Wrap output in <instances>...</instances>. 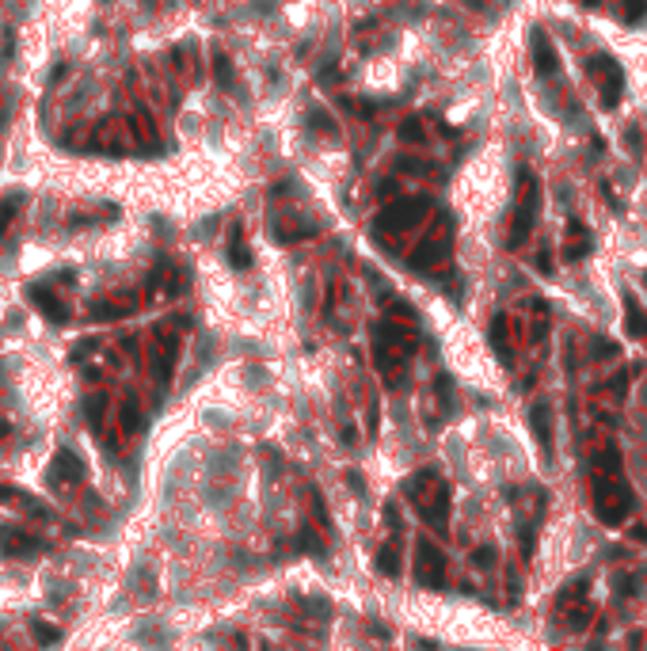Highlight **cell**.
Returning a JSON list of instances; mask_svg holds the SVG:
<instances>
[{"label": "cell", "mask_w": 647, "mask_h": 651, "mask_svg": "<svg viewBox=\"0 0 647 651\" xmlns=\"http://www.w3.org/2000/svg\"><path fill=\"white\" fill-rule=\"evenodd\" d=\"M23 206H27V195H8L4 202H0V236H4V229L16 221V214H19Z\"/></svg>", "instance_id": "obj_9"}, {"label": "cell", "mask_w": 647, "mask_h": 651, "mask_svg": "<svg viewBox=\"0 0 647 651\" xmlns=\"http://www.w3.org/2000/svg\"><path fill=\"white\" fill-rule=\"evenodd\" d=\"M396 172H404V175H430L435 168L426 164V160H411V157H400L396 160Z\"/></svg>", "instance_id": "obj_14"}, {"label": "cell", "mask_w": 647, "mask_h": 651, "mask_svg": "<svg viewBox=\"0 0 647 651\" xmlns=\"http://www.w3.org/2000/svg\"><path fill=\"white\" fill-rule=\"evenodd\" d=\"M624 320H628V328H632V331H639V335L647 331V320L639 316V305H636V301H628V309H624Z\"/></svg>", "instance_id": "obj_17"}, {"label": "cell", "mask_w": 647, "mask_h": 651, "mask_svg": "<svg viewBox=\"0 0 647 651\" xmlns=\"http://www.w3.org/2000/svg\"><path fill=\"white\" fill-rule=\"evenodd\" d=\"M126 313H133L130 301H103V305L91 309V320H115V316H126Z\"/></svg>", "instance_id": "obj_10"}, {"label": "cell", "mask_w": 647, "mask_h": 651, "mask_svg": "<svg viewBox=\"0 0 647 651\" xmlns=\"http://www.w3.org/2000/svg\"><path fill=\"white\" fill-rule=\"evenodd\" d=\"M126 130L133 133V141H138V145H156V126L149 122L145 111H133V115L126 118Z\"/></svg>", "instance_id": "obj_7"}, {"label": "cell", "mask_w": 647, "mask_h": 651, "mask_svg": "<svg viewBox=\"0 0 647 651\" xmlns=\"http://www.w3.org/2000/svg\"><path fill=\"white\" fill-rule=\"evenodd\" d=\"M122 427H126V430H138V427H141L138 400H126V404H122Z\"/></svg>", "instance_id": "obj_16"}, {"label": "cell", "mask_w": 647, "mask_h": 651, "mask_svg": "<svg viewBox=\"0 0 647 651\" xmlns=\"http://www.w3.org/2000/svg\"><path fill=\"white\" fill-rule=\"evenodd\" d=\"M426 206H430L426 198H396V202H388V206L377 214V229H393V232L411 229V225L423 217Z\"/></svg>", "instance_id": "obj_2"}, {"label": "cell", "mask_w": 647, "mask_h": 651, "mask_svg": "<svg viewBox=\"0 0 647 651\" xmlns=\"http://www.w3.org/2000/svg\"><path fill=\"white\" fill-rule=\"evenodd\" d=\"M586 4H598V0H586Z\"/></svg>", "instance_id": "obj_20"}, {"label": "cell", "mask_w": 647, "mask_h": 651, "mask_svg": "<svg viewBox=\"0 0 647 651\" xmlns=\"http://www.w3.org/2000/svg\"><path fill=\"white\" fill-rule=\"evenodd\" d=\"M27 297H31L34 305H39V313L46 316V320H54V324L69 320V309L61 305V301H58V297H54V294H50L46 286H31V289H27Z\"/></svg>", "instance_id": "obj_5"}, {"label": "cell", "mask_w": 647, "mask_h": 651, "mask_svg": "<svg viewBox=\"0 0 647 651\" xmlns=\"http://www.w3.org/2000/svg\"><path fill=\"white\" fill-rule=\"evenodd\" d=\"M309 118H312V126H316V130H320V133H336V126H331V122H328V115H324V111H312V115H309Z\"/></svg>", "instance_id": "obj_18"}, {"label": "cell", "mask_w": 647, "mask_h": 651, "mask_svg": "<svg viewBox=\"0 0 647 651\" xmlns=\"http://www.w3.org/2000/svg\"><path fill=\"white\" fill-rule=\"evenodd\" d=\"M446 256H450V244H446L442 236H426L423 244L411 252V267H415V271H426V267L446 263Z\"/></svg>", "instance_id": "obj_4"}, {"label": "cell", "mask_w": 647, "mask_h": 651, "mask_svg": "<svg viewBox=\"0 0 647 651\" xmlns=\"http://www.w3.org/2000/svg\"><path fill=\"white\" fill-rule=\"evenodd\" d=\"M175 358H179V335L175 331H160L153 343V373L160 385L172 381V370H175Z\"/></svg>", "instance_id": "obj_3"}, {"label": "cell", "mask_w": 647, "mask_h": 651, "mask_svg": "<svg viewBox=\"0 0 647 651\" xmlns=\"http://www.w3.org/2000/svg\"><path fill=\"white\" fill-rule=\"evenodd\" d=\"M213 76H217V84L221 88H237V73H232V61L225 58V54H213Z\"/></svg>", "instance_id": "obj_11"}, {"label": "cell", "mask_w": 647, "mask_h": 651, "mask_svg": "<svg viewBox=\"0 0 647 651\" xmlns=\"http://www.w3.org/2000/svg\"><path fill=\"white\" fill-rule=\"evenodd\" d=\"M58 472H61V476H65V480H80V461H76V457L73 454H61L58 457Z\"/></svg>", "instance_id": "obj_15"}, {"label": "cell", "mask_w": 647, "mask_h": 651, "mask_svg": "<svg viewBox=\"0 0 647 651\" xmlns=\"http://www.w3.org/2000/svg\"><path fill=\"white\" fill-rule=\"evenodd\" d=\"M396 133H400V141H408V145H419V141L426 137V133H423V126H419V118H404V122H400V130H396Z\"/></svg>", "instance_id": "obj_12"}, {"label": "cell", "mask_w": 647, "mask_h": 651, "mask_svg": "<svg viewBox=\"0 0 647 651\" xmlns=\"http://www.w3.org/2000/svg\"><path fill=\"white\" fill-rule=\"evenodd\" d=\"M590 252V236L582 232V225H571V244H567V256H586Z\"/></svg>", "instance_id": "obj_13"}, {"label": "cell", "mask_w": 647, "mask_h": 651, "mask_svg": "<svg viewBox=\"0 0 647 651\" xmlns=\"http://www.w3.org/2000/svg\"><path fill=\"white\" fill-rule=\"evenodd\" d=\"M229 263L237 267V271H244L248 263H252V256H248L244 252V229H240V225H232V232H229Z\"/></svg>", "instance_id": "obj_8"}, {"label": "cell", "mask_w": 647, "mask_h": 651, "mask_svg": "<svg viewBox=\"0 0 647 651\" xmlns=\"http://www.w3.org/2000/svg\"><path fill=\"white\" fill-rule=\"evenodd\" d=\"M537 206H541V187L533 183L529 172H522V198H518V214H514V225H510V247L525 244L533 221H537Z\"/></svg>", "instance_id": "obj_1"}, {"label": "cell", "mask_w": 647, "mask_h": 651, "mask_svg": "<svg viewBox=\"0 0 647 651\" xmlns=\"http://www.w3.org/2000/svg\"><path fill=\"white\" fill-rule=\"evenodd\" d=\"M65 76H69V69H65V65H58V69H54V73H50V84H58V80H65Z\"/></svg>", "instance_id": "obj_19"}, {"label": "cell", "mask_w": 647, "mask_h": 651, "mask_svg": "<svg viewBox=\"0 0 647 651\" xmlns=\"http://www.w3.org/2000/svg\"><path fill=\"white\" fill-rule=\"evenodd\" d=\"M533 65H537V73H556V49L545 31L533 34Z\"/></svg>", "instance_id": "obj_6"}]
</instances>
